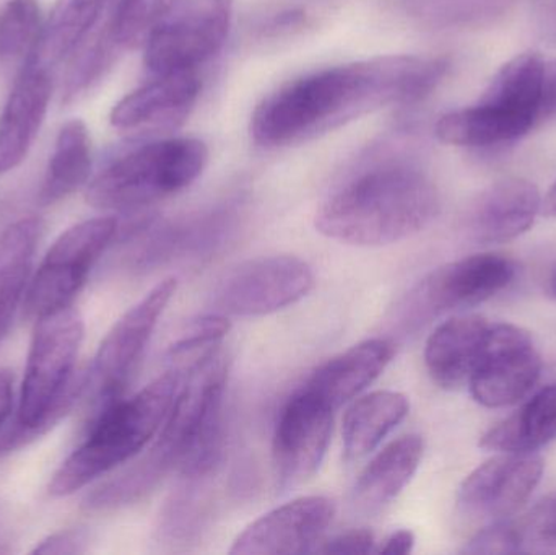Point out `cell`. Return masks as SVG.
I'll use <instances>...</instances> for the list:
<instances>
[{
  "label": "cell",
  "mask_w": 556,
  "mask_h": 555,
  "mask_svg": "<svg viewBox=\"0 0 556 555\" xmlns=\"http://www.w3.org/2000/svg\"><path fill=\"white\" fill-rule=\"evenodd\" d=\"M447 67L441 58L381 55L301 75L261 101L251 134L266 149L306 142L382 108L425 100Z\"/></svg>",
  "instance_id": "6da1fadb"
},
{
  "label": "cell",
  "mask_w": 556,
  "mask_h": 555,
  "mask_svg": "<svg viewBox=\"0 0 556 555\" xmlns=\"http://www.w3.org/2000/svg\"><path fill=\"white\" fill-rule=\"evenodd\" d=\"M440 211L430 178L412 163H372L340 185L320 205L316 228L353 247H386L424 230Z\"/></svg>",
  "instance_id": "7a4b0ae2"
},
{
  "label": "cell",
  "mask_w": 556,
  "mask_h": 555,
  "mask_svg": "<svg viewBox=\"0 0 556 555\" xmlns=\"http://www.w3.org/2000/svg\"><path fill=\"white\" fill-rule=\"evenodd\" d=\"M185 378L186 371L175 367L134 396L98 411L87 439L52 476L49 494L67 497L136 458L159 436Z\"/></svg>",
  "instance_id": "3957f363"
},
{
  "label": "cell",
  "mask_w": 556,
  "mask_h": 555,
  "mask_svg": "<svg viewBox=\"0 0 556 555\" xmlns=\"http://www.w3.org/2000/svg\"><path fill=\"white\" fill-rule=\"evenodd\" d=\"M84 319L74 306L36 319L15 426L0 439V458L45 436L78 400L85 375H75Z\"/></svg>",
  "instance_id": "277c9868"
},
{
  "label": "cell",
  "mask_w": 556,
  "mask_h": 555,
  "mask_svg": "<svg viewBox=\"0 0 556 555\" xmlns=\"http://www.w3.org/2000/svg\"><path fill=\"white\" fill-rule=\"evenodd\" d=\"M207 160V146L191 137L143 143L114 159L90 182L87 202L101 211H140L189 188Z\"/></svg>",
  "instance_id": "5b68a950"
},
{
  "label": "cell",
  "mask_w": 556,
  "mask_h": 555,
  "mask_svg": "<svg viewBox=\"0 0 556 555\" xmlns=\"http://www.w3.org/2000/svg\"><path fill=\"white\" fill-rule=\"evenodd\" d=\"M117 235L114 217L80 222L49 248L26 292V316L39 319L67 308L87 282L88 274Z\"/></svg>",
  "instance_id": "8992f818"
},
{
  "label": "cell",
  "mask_w": 556,
  "mask_h": 555,
  "mask_svg": "<svg viewBox=\"0 0 556 555\" xmlns=\"http://www.w3.org/2000/svg\"><path fill=\"white\" fill-rule=\"evenodd\" d=\"M176 279L153 287L137 305L124 313L101 342L90 371L85 374V388L98 411L123 396L147 344L176 292Z\"/></svg>",
  "instance_id": "52a82bcc"
},
{
  "label": "cell",
  "mask_w": 556,
  "mask_h": 555,
  "mask_svg": "<svg viewBox=\"0 0 556 555\" xmlns=\"http://www.w3.org/2000/svg\"><path fill=\"white\" fill-rule=\"evenodd\" d=\"M231 16V0H185L143 42L146 67L153 75L198 71L224 48Z\"/></svg>",
  "instance_id": "ba28073f"
},
{
  "label": "cell",
  "mask_w": 556,
  "mask_h": 555,
  "mask_svg": "<svg viewBox=\"0 0 556 555\" xmlns=\"http://www.w3.org/2000/svg\"><path fill=\"white\" fill-rule=\"evenodd\" d=\"M541 374L542 357L528 331L508 323L490 325L470 393L490 409L515 406L534 390Z\"/></svg>",
  "instance_id": "9c48e42d"
},
{
  "label": "cell",
  "mask_w": 556,
  "mask_h": 555,
  "mask_svg": "<svg viewBox=\"0 0 556 555\" xmlns=\"http://www.w3.org/2000/svg\"><path fill=\"white\" fill-rule=\"evenodd\" d=\"M313 287V270L300 257H260L228 274L215 292L214 305L227 315L264 316L294 305Z\"/></svg>",
  "instance_id": "30bf717a"
},
{
  "label": "cell",
  "mask_w": 556,
  "mask_h": 555,
  "mask_svg": "<svg viewBox=\"0 0 556 555\" xmlns=\"http://www.w3.org/2000/svg\"><path fill=\"white\" fill-rule=\"evenodd\" d=\"M516 270V264L503 254H473L454 261L433 270L415 289L408 315L421 321L480 305L503 292L515 280Z\"/></svg>",
  "instance_id": "8fae6325"
},
{
  "label": "cell",
  "mask_w": 556,
  "mask_h": 555,
  "mask_svg": "<svg viewBox=\"0 0 556 555\" xmlns=\"http://www.w3.org/2000/svg\"><path fill=\"white\" fill-rule=\"evenodd\" d=\"M332 427V407L306 388L288 400L274 433V459L280 488L303 484L319 471Z\"/></svg>",
  "instance_id": "7c38bea8"
},
{
  "label": "cell",
  "mask_w": 556,
  "mask_h": 555,
  "mask_svg": "<svg viewBox=\"0 0 556 555\" xmlns=\"http://www.w3.org/2000/svg\"><path fill=\"white\" fill-rule=\"evenodd\" d=\"M544 468L535 453H498L464 479L457 507L472 520H508L528 504Z\"/></svg>",
  "instance_id": "4fadbf2b"
},
{
  "label": "cell",
  "mask_w": 556,
  "mask_h": 555,
  "mask_svg": "<svg viewBox=\"0 0 556 555\" xmlns=\"http://www.w3.org/2000/svg\"><path fill=\"white\" fill-rule=\"evenodd\" d=\"M198 71L156 75L126 94L111 111V124L124 133L150 137L173 133L188 119L201 97Z\"/></svg>",
  "instance_id": "5bb4252c"
},
{
  "label": "cell",
  "mask_w": 556,
  "mask_h": 555,
  "mask_svg": "<svg viewBox=\"0 0 556 555\" xmlns=\"http://www.w3.org/2000/svg\"><path fill=\"white\" fill-rule=\"evenodd\" d=\"M336 505L313 495L288 502L261 517L235 541L230 554H304L313 551L332 524Z\"/></svg>",
  "instance_id": "9a60e30c"
},
{
  "label": "cell",
  "mask_w": 556,
  "mask_h": 555,
  "mask_svg": "<svg viewBox=\"0 0 556 555\" xmlns=\"http://www.w3.org/2000/svg\"><path fill=\"white\" fill-rule=\"evenodd\" d=\"M51 97V71L25 62L0 113V175L25 162L45 123Z\"/></svg>",
  "instance_id": "2e32d148"
},
{
  "label": "cell",
  "mask_w": 556,
  "mask_h": 555,
  "mask_svg": "<svg viewBox=\"0 0 556 555\" xmlns=\"http://www.w3.org/2000/svg\"><path fill=\"white\" fill-rule=\"evenodd\" d=\"M541 191L526 178L490 186L470 212L469 228L480 244L508 243L525 235L542 212Z\"/></svg>",
  "instance_id": "e0dca14e"
},
{
  "label": "cell",
  "mask_w": 556,
  "mask_h": 555,
  "mask_svg": "<svg viewBox=\"0 0 556 555\" xmlns=\"http://www.w3.org/2000/svg\"><path fill=\"white\" fill-rule=\"evenodd\" d=\"M489 329L490 323L476 315L456 316L438 326L425 345L431 380L444 390L469 384Z\"/></svg>",
  "instance_id": "ac0fdd59"
},
{
  "label": "cell",
  "mask_w": 556,
  "mask_h": 555,
  "mask_svg": "<svg viewBox=\"0 0 556 555\" xmlns=\"http://www.w3.org/2000/svg\"><path fill=\"white\" fill-rule=\"evenodd\" d=\"M394 357V345L386 339H371L327 362L306 383V390L333 411L350 403L369 387Z\"/></svg>",
  "instance_id": "d6986e66"
},
{
  "label": "cell",
  "mask_w": 556,
  "mask_h": 555,
  "mask_svg": "<svg viewBox=\"0 0 556 555\" xmlns=\"http://www.w3.org/2000/svg\"><path fill=\"white\" fill-rule=\"evenodd\" d=\"M424 450L420 436H405L386 446L356 482L353 491L356 507L375 514L394 502L420 468Z\"/></svg>",
  "instance_id": "ffe728a7"
},
{
  "label": "cell",
  "mask_w": 556,
  "mask_h": 555,
  "mask_svg": "<svg viewBox=\"0 0 556 555\" xmlns=\"http://www.w3.org/2000/svg\"><path fill=\"white\" fill-rule=\"evenodd\" d=\"M41 231L36 217L20 218L0 231V341L22 303Z\"/></svg>",
  "instance_id": "44dd1931"
},
{
  "label": "cell",
  "mask_w": 556,
  "mask_h": 555,
  "mask_svg": "<svg viewBox=\"0 0 556 555\" xmlns=\"http://www.w3.org/2000/svg\"><path fill=\"white\" fill-rule=\"evenodd\" d=\"M556 440V384L535 393L521 409L492 427L480 449L495 453H535Z\"/></svg>",
  "instance_id": "7402d4cb"
},
{
  "label": "cell",
  "mask_w": 556,
  "mask_h": 555,
  "mask_svg": "<svg viewBox=\"0 0 556 555\" xmlns=\"http://www.w3.org/2000/svg\"><path fill=\"white\" fill-rule=\"evenodd\" d=\"M410 403L395 391L366 394L350 406L343 417V452L349 462L375 452L382 440L407 417Z\"/></svg>",
  "instance_id": "603a6c76"
},
{
  "label": "cell",
  "mask_w": 556,
  "mask_h": 555,
  "mask_svg": "<svg viewBox=\"0 0 556 555\" xmlns=\"http://www.w3.org/2000/svg\"><path fill=\"white\" fill-rule=\"evenodd\" d=\"M111 2L113 0H59L25 62L52 72L97 28Z\"/></svg>",
  "instance_id": "cb8c5ba5"
},
{
  "label": "cell",
  "mask_w": 556,
  "mask_h": 555,
  "mask_svg": "<svg viewBox=\"0 0 556 555\" xmlns=\"http://www.w3.org/2000/svg\"><path fill=\"white\" fill-rule=\"evenodd\" d=\"M545 59L538 52H522L506 62L486 87L480 103L495 108L526 126L539 127L542 74Z\"/></svg>",
  "instance_id": "d4e9b609"
},
{
  "label": "cell",
  "mask_w": 556,
  "mask_h": 555,
  "mask_svg": "<svg viewBox=\"0 0 556 555\" xmlns=\"http://www.w3.org/2000/svg\"><path fill=\"white\" fill-rule=\"evenodd\" d=\"M93 166L91 137L84 121H67L55 137L54 149L39 189L41 205H52L87 185Z\"/></svg>",
  "instance_id": "484cf974"
},
{
  "label": "cell",
  "mask_w": 556,
  "mask_h": 555,
  "mask_svg": "<svg viewBox=\"0 0 556 555\" xmlns=\"http://www.w3.org/2000/svg\"><path fill=\"white\" fill-rule=\"evenodd\" d=\"M434 130L441 142L473 149L515 142L531 133L521 121L506 116L480 101L473 106L444 114Z\"/></svg>",
  "instance_id": "4316f807"
},
{
  "label": "cell",
  "mask_w": 556,
  "mask_h": 555,
  "mask_svg": "<svg viewBox=\"0 0 556 555\" xmlns=\"http://www.w3.org/2000/svg\"><path fill=\"white\" fill-rule=\"evenodd\" d=\"M511 0H399L402 12L431 28H469L502 16Z\"/></svg>",
  "instance_id": "83f0119b"
},
{
  "label": "cell",
  "mask_w": 556,
  "mask_h": 555,
  "mask_svg": "<svg viewBox=\"0 0 556 555\" xmlns=\"http://www.w3.org/2000/svg\"><path fill=\"white\" fill-rule=\"evenodd\" d=\"M117 48L119 46L111 36L110 22L97 26L72 52L71 67L62 87V100L68 103L84 94L110 67Z\"/></svg>",
  "instance_id": "f1b7e54d"
},
{
  "label": "cell",
  "mask_w": 556,
  "mask_h": 555,
  "mask_svg": "<svg viewBox=\"0 0 556 555\" xmlns=\"http://www.w3.org/2000/svg\"><path fill=\"white\" fill-rule=\"evenodd\" d=\"M185 0H121L110 20L111 36L119 48L143 45L150 33Z\"/></svg>",
  "instance_id": "f546056e"
},
{
  "label": "cell",
  "mask_w": 556,
  "mask_h": 555,
  "mask_svg": "<svg viewBox=\"0 0 556 555\" xmlns=\"http://www.w3.org/2000/svg\"><path fill=\"white\" fill-rule=\"evenodd\" d=\"M38 0H7L0 9V61L29 58L42 31Z\"/></svg>",
  "instance_id": "4dcf8cb0"
},
{
  "label": "cell",
  "mask_w": 556,
  "mask_h": 555,
  "mask_svg": "<svg viewBox=\"0 0 556 555\" xmlns=\"http://www.w3.org/2000/svg\"><path fill=\"white\" fill-rule=\"evenodd\" d=\"M230 331V321L224 315H207L189 323L178 341L168 349L173 364H189V370L208 355L214 354L218 342Z\"/></svg>",
  "instance_id": "1f68e13d"
},
{
  "label": "cell",
  "mask_w": 556,
  "mask_h": 555,
  "mask_svg": "<svg viewBox=\"0 0 556 555\" xmlns=\"http://www.w3.org/2000/svg\"><path fill=\"white\" fill-rule=\"evenodd\" d=\"M522 553H556V494L535 505L521 521Z\"/></svg>",
  "instance_id": "d6a6232c"
},
{
  "label": "cell",
  "mask_w": 556,
  "mask_h": 555,
  "mask_svg": "<svg viewBox=\"0 0 556 555\" xmlns=\"http://www.w3.org/2000/svg\"><path fill=\"white\" fill-rule=\"evenodd\" d=\"M464 554H518L522 553L521 534L518 525L511 521H493L480 530L466 547Z\"/></svg>",
  "instance_id": "836d02e7"
},
{
  "label": "cell",
  "mask_w": 556,
  "mask_h": 555,
  "mask_svg": "<svg viewBox=\"0 0 556 555\" xmlns=\"http://www.w3.org/2000/svg\"><path fill=\"white\" fill-rule=\"evenodd\" d=\"M90 537L87 531L75 528V530L58 531L49 534L45 540L36 544L31 554L45 555H74L87 553Z\"/></svg>",
  "instance_id": "e575fe53"
},
{
  "label": "cell",
  "mask_w": 556,
  "mask_h": 555,
  "mask_svg": "<svg viewBox=\"0 0 556 555\" xmlns=\"http://www.w3.org/2000/svg\"><path fill=\"white\" fill-rule=\"evenodd\" d=\"M375 537L366 530H350L324 544L320 553L326 554H368L375 551Z\"/></svg>",
  "instance_id": "d590c367"
},
{
  "label": "cell",
  "mask_w": 556,
  "mask_h": 555,
  "mask_svg": "<svg viewBox=\"0 0 556 555\" xmlns=\"http://www.w3.org/2000/svg\"><path fill=\"white\" fill-rule=\"evenodd\" d=\"M554 121H556V59L545 61L544 64L538 124L542 126Z\"/></svg>",
  "instance_id": "8d00e7d4"
},
{
  "label": "cell",
  "mask_w": 556,
  "mask_h": 555,
  "mask_svg": "<svg viewBox=\"0 0 556 555\" xmlns=\"http://www.w3.org/2000/svg\"><path fill=\"white\" fill-rule=\"evenodd\" d=\"M415 546V537L412 531L401 530L392 533L388 540L384 541L381 547H379L378 553L382 554H395V555H405L410 554L414 551Z\"/></svg>",
  "instance_id": "74e56055"
},
{
  "label": "cell",
  "mask_w": 556,
  "mask_h": 555,
  "mask_svg": "<svg viewBox=\"0 0 556 555\" xmlns=\"http://www.w3.org/2000/svg\"><path fill=\"white\" fill-rule=\"evenodd\" d=\"M13 406V375L10 370H0V427L7 422Z\"/></svg>",
  "instance_id": "f35d334b"
},
{
  "label": "cell",
  "mask_w": 556,
  "mask_h": 555,
  "mask_svg": "<svg viewBox=\"0 0 556 555\" xmlns=\"http://www.w3.org/2000/svg\"><path fill=\"white\" fill-rule=\"evenodd\" d=\"M542 212L547 217H556V181L552 186L551 191L547 192V195H545L544 201H542Z\"/></svg>",
  "instance_id": "ab89813d"
},
{
  "label": "cell",
  "mask_w": 556,
  "mask_h": 555,
  "mask_svg": "<svg viewBox=\"0 0 556 555\" xmlns=\"http://www.w3.org/2000/svg\"><path fill=\"white\" fill-rule=\"evenodd\" d=\"M547 292L552 299L556 300V264L552 267L551 274H548Z\"/></svg>",
  "instance_id": "60d3db41"
},
{
  "label": "cell",
  "mask_w": 556,
  "mask_h": 555,
  "mask_svg": "<svg viewBox=\"0 0 556 555\" xmlns=\"http://www.w3.org/2000/svg\"><path fill=\"white\" fill-rule=\"evenodd\" d=\"M5 541H3L2 534H0V553H9V547L5 546Z\"/></svg>",
  "instance_id": "b9f144b4"
}]
</instances>
